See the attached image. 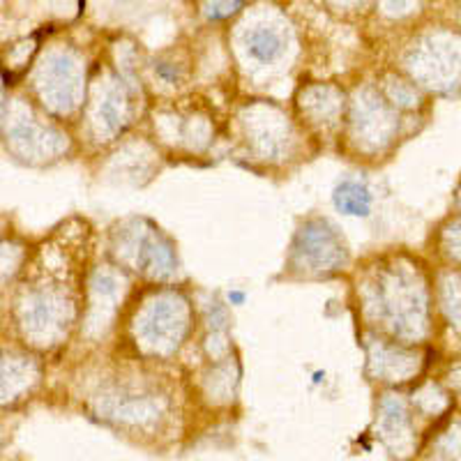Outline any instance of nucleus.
Listing matches in <instances>:
<instances>
[{
  "label": "nucleus",
  "mask_w": 461,
  "mask_h": 461,
  "mask_svg": "<svg viewBox=\"0 0 461 461\" xmlns=\"http://www.w3.org/2000/svg\"><path fill=\"white\" fill-rule=\"evenodd\" d=\"M295 254L314 270H330L344 261V247L337 240L332 229L323 221H312L298 233Z\"/></svg>",
  "instance_id": "f257e3e1"
},
{
  "label": "nucleus",
  "mask_w": 461,
  "mask_h": 461,
  "mask_svg": "<svg viewBox=\"0 0 461 461\" xmlns=\"http://www.w3.org/2000/svg\"><path fill=\"white\" fill-rule=\"evenodd\" d=\"M183 330L185 319L173 303H155L143 321V335L150 344H178Z\"/></svg>",
  "instance_id": "f03ea898"
},
{
  "label": "nucleus",
  "mask_w": 461,
  "mask_h": 461,
  "mask_svg": "<svg viewBox=\"0 0 461 461\" xmlns=\"http://www.w3.org/2000/svg\"><path fill=\"white\" fill-rule=\"evenodd\" d=\"M44 95L51 97V104L58 109H69L74 104V93H77V72L69 58L56 56L44 72Z\"/></svg>",
  "instance_id": "7ed1b4c3"
},
{
  "label": "nucleus",
  "mask_w": 461,
  "mask_h": 461,
  "mask_svg": "<svg viewBox=\"0 0 461 461\" xmlns=\"http://www.w3.org/2000/svg\"><path fill=\"white\" fill-rule=\"evenodd\" d=\"M332 199H335L337 210H341L344 215L367 217L369 210H372L369 189L362 183H356V180H344V183L337 185Z\"/></svg>",
  "instance_id": "20e7f679"
},
{
  "label": "nucleus",
  "mask_w": 461,
  "mask_h": 461,
  "mask_svg": "<svg viewBox=\"0 0 461 461\" xmlns=\"http://www.w3.org/2000/svg\"><path fill=\"white\" fill-rule=\"evenodd\" d=\"M247 51L252 58H257L258 63H273L284 51V42L282 37L270 28H257L247 35Z\"/></svg>",
  "instance_id": "39448f33"
},
{
  "label": "nucleus",
  "mask_w": 461,
  "mask_h": 461,
  "mask_svg": "<svg viewBox=\"0 0 461 461\" xmlns=\"http://www.w3.org/2000/svg\"><path fill=\"white\" fill-rule=\"evenodd\" d=\"M118 104H122V100H118L115 95H111L109 100L104 102V106H102V118H104V122L111 130L121 127V109H118Z\"/></svg>",
  "instance_id": "423d86ee"
},
{
  "label": "nucleus",
  "mask_w": 461,
  "mask_h": 461,
  "mask_svg": "<svg viewBox=\"0 0 461 461\" xmlns=\"http://www.w3.org/2000/svg\"><path fill=\"white\" fill-rule=\"evenodd\" d=\"M240 3L242 0H233V3H224V5H215L212 10H210V16H212V19H220V16L233 14L236 7H240Z\"/></svg>",
  "instance_id": "0eeeda50"
},
{
  "label": "nucleus",
  "mask_w": 461,
  "mask_h": 461,
  "mask_svg": "<svg viewBox=\"0 0 461 461\" xmlns=\"http://www.w3.org/2000/svg\"><path fill=\"white\" fill-rule=\"evenodd\" d=\"M406 3H409V0H388V10L397 12L399 7H403V5H406Z\"/></svg>",
  "instance_id": "6e6552de"
}]
</instances>
